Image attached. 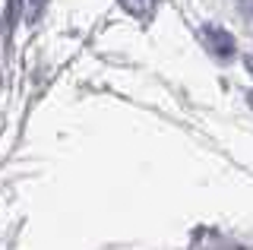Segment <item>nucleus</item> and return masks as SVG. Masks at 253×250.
Instances as JSON below:
<instances>
[{
  "label": "nucleus",
  "instance_id": "3",
  "mask_svg": "<svg viewBox=\"0 0 253 250\" xmlns=\"http://www.w3.org/2000/svg\"><path fill=\"white\" fill-rule=\"evenodd\" d=\"M16 10H19V0H10V16H6V26L16 22Z\"/></svg>",
  "mask_w": 253,
  "mask_h": 250
},
{
  "label": "nucleus",
  "instance_id": "2",
  "mask_svg": "<svg viewBox=\"0 0 253 250\" xmlns=\"http://www.w3.org/2000/svg\"><path fill=\"white\" fill-rule=\"evenodd\" d=\"M121 3H124L126 13H133V16H139V19L152 16V10H155V0H121Z\"/></svg>",
  "mask_w": 253,
  "mask_h": 250
},
{
  "label": "nucleus",
  "instance_id": "5",
  "mask_svg": "<svg viewBox=\"0 0 253 250\" xmlns=\"http://www.w3.org/2000/svg\"><path fill=\"white\" fill-rule=\"evenodd\" d=\"M250 105H253V95H250Z\"/></svg>",
  "mask_w": 253,
  "mask_h": 250
},
{
  "label": "nucleus",
  "instance_id": "1",
  "mask_svg": "<svg viewBox=\"0 0 253 250\" xmlns=\"http://www.w3.org/2000/svg\"><path fill=\"white\" fill-rule=\"evenodd\" d=\"M200 35H203V44L209 48V54H212V57H218V60H228L237 51L234 38L228 35L225 29H218V26H203Z\"/></svg>",
  "mask_w": 253,
  "mask_h": 250
},
{
  "label": "nucleus",
  "instance_id": "4",
  "mask_svg": "<svg viewBox=\"0 0 253 250\" xmlns=\"http://www.w3.org/2000/svg\"><path fill=\"white\" fill-rule=\"evenodd\" d=\"M244 67H247V73L253 76V57H247V60H244Z\"/></svg>",
  "mask_w": 253,
  "mask_h": 250
}]
</instances>
